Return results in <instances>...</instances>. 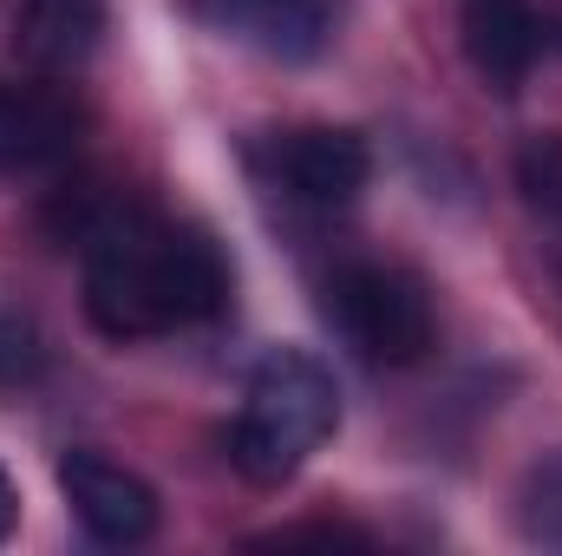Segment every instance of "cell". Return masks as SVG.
<instances>
[{"instance_id":"52a82bcc","label":"cell","mask_w":562,"mask_h":556,"mask_svg":"<svg viewBox=\"0 0 562 556\" xmlns=\"http://www.w3.org/2000/svg\"><path fill=\"white\" fill-rule=\"evenodd\" d=\"M72 144H79V119L66 99L33 86H0V177L53 170L59 157H72Z\"/></svg>"},{"instance_id":"277c9868","label":"cell","mask_w":562,"mask_h":556,"mask_svg":"<svg viewBox=\"0 0 562 556\" xmlns=\"http://www.w3.org/2000/svg\"><path fill=\"white\" fill-rule=\"evenodd\" d=\"M59 491H66L72 518L86 524V537H99L112 551H132L157 531V491L138 471H125L99 452H66L59 458Z\"/></svg>"},{"instance_id":"ba28073f","label":"cell","mask_w":562,"mask_h":556,"mask_svg":"<svg viewBox=\"0 0 562 556\" xmlns=\"http://www.w3.org/2000/svg\"><path fill=\"white\" fill-rule=\"evenodd\" d=\"M105 40V0H20L13 46L40 73H79Z\"/></svg>"},{"instance_id":"30bf717a","label":"cell","mask_w":562,"mask_h":556,"mask_svg":"<svg viewBox=\"0 0 562 556\" xmlns=\"http://www.w3.org/2000/svg\"><path fill=\"white\" fill-rule=\"evenodd\" d=\"M517 190H524L530 210L562 223V138L557 132H537V138L517 144Z\"/></svg>"},{"instance_id":"8992f818","label":"cell","mask_w":562,"mask_h":556,"mask_svg":"<svg viewBox=\"0 0 562 556\" xmlns=\"http://www.w3.org/2000/svg\"><path fill=\"white\" fill-rule=\"evenodd\" d=\"M190 13L269 59H314L334 33L327 0H190Z\"/></svg>"},{"instance_id":"5b68a950","label":"cell","mask_w":562,"mask_h":556,"mask_svg":"<svg viewBox=\"0 0 562 556\" xmlns=\"http://www.w3.org/2000/svg\"><path fill=\"white\" fill-rule=\"evenodd\" d=\"M367 177H373V151L347 125H301V132L276 138V184L314 210L353 203L367 190Z\"/></svg>"},{"instance_id":"9c48e42d","label":"cell","mask_w":562,"mask_h":556,"mask_svg":"<svg viewBox=\"0 0 562 556\" xmlns=\"http://www.w3.org/2000/svg\"><path fill=\"white\" fill-rule=\"evenodd\" d=\"M537 13L530 0H464V53L484 86L517 92L524 73L537 66Z\"/></svg>"},{"instance_id":"4fadbf2b","label":"cell","mask_w":562,"mask_h":556,"mask_svg":"<svg viewBox=\"0 0 562 556\" xmlns=\"http://www.w3.org/2000/svg\"><path fill=\"white\" fill-rule=\"evenodd\" d=\"M13 518H20V498H13V478L0 471V544H7V531H13Z\"/></svg>"},{"instance_id":"6da1fadb","label":"cell","mask_w":562,"mask_h":556,"mask_svg":"<svg viewBox=\"0 0 562 556\" xmlns=\"http://www.w3.org/2000/svg\"><path fill=\"white\" fill-rule=\"evenodd\" d=\"M86 314L105 341H150L216 321L229 301V269L203 230H170L119 203L86 243Z\"/></svg>"},{"instance_id":"8fae6325","label":"cell","mask_w":562,"mask_h":556,"mask_svg":"<svg viewBox=\"0 0 562 556\" xmlns=\"http://www.w3.org/2000/svg\"><path fill=\"white\" fill-rule=\"evenodd\" d=\"M40 374V334L0 308V387H26Z\"/></svg>"},{"instance_id":"7a4b0ae2","label":"cell","mask_w":562,"mask_h":556,"mask_svg":"<svg viewBox=\"0 0 562 556\" xmlns=\"http://www.w3.org/2000/svg\"><path fill=\"white\" fill-rule=\"evenodd\" d=\"M334 425H340L334 374L301 347H276L249 374L243 413L229 425V465L249 485H281L307 465V452L334 438Z\"/></svg>"},{"instance_id":"7c38bea8","label":"cell","mask_w":562,"mask_h":556,"mask_svg":"<svg viewBox=\"0 0 562 556\" xmlns=\"http://www.w3.org/2000/svg\"><path fill=\"white\" fill-rule=\"evenodd\" d=\"M262 551H294V544H321V551H367L373 537L367 531H353V524H294V531H276V537H256Z\"/></svg>"},{"instance_id":"3957f363","label":"cell","mask_w":562,"mask_h":556,"mask_svg":"<svg viewBox=\"0 0 562 556\" xmlns=\"http://www.w3.org/2000/svg\"><path fill=\"white\" fill-rule=\"evenodd\" d=\"M327 314L373 367H413L431 354V334H438L425 281L386 263H347L327 281Z\"/></svg>"}]
</instances>
